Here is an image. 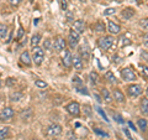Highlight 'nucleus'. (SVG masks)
<instances>
[{
  "label": "nucleus",
  "mask_w": 148,
  "mask_h": 140,
  "mask_svg": "<svg viewBox=\"0 0 148 140\" xmlns=\"http://www.w3.org/2000/svg\"><path fill=\"white\" fill-rule=\"evenodd\" d=\"M35 85H36V87L42 88V89H45V88L47 87V83H46L45 81H41V79H37V81L35 82Z\"/></svg>",
  "instance_id": "obj_29"
},
{
  "label": "nucleus",
  "mask_w": 148,
  "mask_h": 140,
  "mask_svg": "<svg viewBox=\"0 0 148 140\" xmlns=\"http://www.w3.org/2000/svg\"><path fill=\"white\" fill-rule=\"evenodd\" d=\"M90 81H91L92 85L98 83V81H99V74L96 73V72H91L90 73Z\"/></svg>",
  "instance_id": "obj_27"
},
{
  "label": "nucleus",
  "mask_w": 148,
  "mask_h": 140,
  "mask_svg": "<svg viewBox=\"0 0 148 140\" xmlns=\"http://www.w3.org/2000/svg\"><path fill=\"white\" fill-rule=\"evenodd\" d=\"M105 79H108V82H110V83H116L117 82L116 77L114 76V73L111 72V71H108V72L105 73Z\"/></svg>",
  "instance_id": "obj_22"
},
{
  "label": "nucleus",
  "mask_w": 148,
  "mask_h": 140,
  "mask_svg": "<svg viewBox=\"0 0 148 140\" xmlns=\"http://www.w3.org/2000/svg\"><path fill=\"white\" fill-rule=\"evenodd\" d=\"M141 110L145 115H148V99L147 98H143L141 102Z\"/></svg>",
  "instance_id": "obj_20"
},
{
  "label": "nucleus",
  "mask_w": 148,
  "mask_h": 140,
  "mask_svg": "<svg viewBox=\"0 0 148 140\" xmlns=\"http://www.w3.org/2000/svg\"><path fill=\"white\" fill-rule=\"evenodd\" d=\"M74 82H75V83H79V85H80V83H82V79L79 78V77H73V83Z\"/></svg>",
  "instance_id": "obj_47"
},
{
  "label": "nucleus",
  "mask_w": 148,
  "mask_h": 140,
  "mask_svg": "<svg viewBox=\"0 0 148 140\" xmlns=\"http://www.w3.org/2000/svg\"><path fill=\"white\" fill-rule=\"evenodd\" d=\"M30 1H31V3H34V1H35V0H30Z\"/></svg>",
  "instance_id": "obj_54"
},
{
  "label": "nucleus",
  "mask_w": 148,
  "mask_h": 140,
  "mask_svg": "<svg viewBox=\"0 0 148 140\" xmlns=\"http://www.w3.org/2000/svg\"><path fill=\"white\" fill-rule=\"evenodd\" d=\"M69 138H71L69 140H75V135H74V137H73V135H72V133H69Z\"/></svg>",
  "instance_id": "obj_51"
},
{
  "label": "nucleus",
  "mask_w": 148,
  "mask_h": 140,
  "mask_svg": "<svg viewBox=\"0 0 148 140\" xmlns=\"http://www.w3.org/2000/svg\"><path fill=\"white\" fill-rule=\"evenodd\" d=\"M14 116V109L10 108V107H6L4 108L1 112H0V120H10Z\"/></svg>",
  "instance_id": "obj_6"
},
{
  "label": "nucleus",
  "mask_w": 148,
  "mask_h": 140,
  "mask_svg": "<svg viewBox=\"0 0 148 140\" xmlns=\"http://www.w3.org/2000/svg\"><path fill=\"white\" fill-rule=\"evenodd\" d=\"M43 47H45V49H49V47H51V40H49V39H47V40H45Z\"/></svg>",
  "instance_id": "obj_41"
},
{
  "label": "nucleus",
  "mask_w": 148,
  "mask_h": 140,
  "mask_svg": "<svg viewBox=\"0 0 148 140\" xmlns=\"http://www.w3.org/2000/svg\"><path fill=\"white\" fill-rule=\"evenodd\" d=\"M108 30L110 31V34H112V35H117L119 32H120V30H121V27H120V25L115 24V22H112V21H109Z\"/></svg>",
  "instance_id": "obj_13"
},
{
  "label": "nucleus",
  "mask_w": 148,
  "mask_h": 140,
  "mask_svg": "<svg viewBox=\"0 0 148 140\" xmlns=\"http://www.w3.org/2000/svg\"><path fill=\"white\" fill-rule=\"evenodd\" d=\"M94 132L96 134H99V135H103V137H108V134H106L105 132H101V130H99V129H94Z\"/></svg>",
  "instance_id": "obj_45"
},
{
  "label": "nucleus",
  "mask_w": 148,
  "mask_h": 140,
  "mask_svg": "<svg viewBox=\"0 0 148 140\" xmlns=\"http://www.w3.org/2000/svg\"><path fill=\"white\" fill-rule=\"evenodd\" d=\"M20 61L26 64V66H31V57H30V53L25 51V52H22L21 56H20Z\"/></svg>",
  "instance_id": "obj_16"
},
{
  "label": "nucleus",
  "mask_w": 148,
  "mask_h": 140,
  "mask_svg": "<svg viewBox=\"0 0 148 140\" xmlns=\"http://www.w3.org/2000/svg\"><path fill=\"white\" fill-rule=\"evenodd\" d=\"M128 125H130V127H131V129H132V130H136L135 125H133V123H132V122H128Z\"/></svg>",
  "instance_id": "obj_49"
},
{
  "label": "nucleus",
  "mask_w": 148,
  "mask_h": 140,
  "mask_svg": "<svg viewBox=\"0 0 148 140\" xmlns=\"http://www.w3.org/2000/svg\"><path fill=\"white\" fill-rule=\"evenodd\" d=\"M73 30H75L78 34H82V32H84V30H85L84 21H83V20H77L73 24Z\"/></svg>",
  "instance_id": "obj_12"
},
{
  "label": "nucleus",
  "mask_w": 148,
  "mask_h": 140,
  "mask_svg": "<svg viewBox=\"0 0 148 140\" xmlns=\"http://www.w3.org/2000/svg\"><path fill=\"white\" fill-rule=\"evenodd\" d=\"M92 1H96V0H92Z\"/></svg>",
  "instance_id": "obj_58"
},
{
  "label": "nucleus",
  "mask_w": 148,
  "mask_h": 140,
  "mask_svg": "<svg viewBox=\"0 0 148 140\" xmlns=\"http://www.w3.org/2000/svg\"><path fill=\"white\" fill-rule=\"evenodd\" d=\"M63 132L62 127L59 124H51L49 127L47 128V135H49V137H58V135H61Z\"/></svg>",
  "instance_id": "obj_4"
},
{
  "label": "nucleus",
  "mask_w": 148,
  "mask_h": 140,
  "mask_svg": "<svg viewBox=\"0 0 148 140\" xmlns=\"http://www.w3.org/2000/svg\"><path fill=\"white\" fill-rule=\"evenodd\" d=\"M115 118H116V122H119V123H123V120L121 119V116H120V115H115Z\"/></svg>",
  "instance_id": "obj_48"
},
{
  "label": "nucleus",
  "mask_w": 148,
  "mask_h": 140,
  "mask_svg": "<svg viewBox=\"0 0 148 140\" xmlns=\"http://www.w3.org/2000/svg\"><path fill=\"white\" fill-rule=\"evenodd\" d=\"M101 94H103V98L105 99L106 103H110L111 100H112V98H111V94H110V92L106 89V88H103L101 89Z\"/></svg>",
  "instance_id": "obj_21"
},
{
  "label": "nucleus",
  "mask_w": 148,
  "mask_h": 140,
  "mask_svg": "<svg viewBox=\"0 0 148 140\" xmlns=\"http://www.w3.org/2000/svg\"><path fill=\"white\" fill-rule=\"evenodd\" d=\"M66 41H64V39H62V37H57L54 41V50L58 51V52H61V51L66 50Z\"/></svg>",
  "instance_id": "obj_11"
},
{
  "label": "nucleus",
  "mask_w": 148,
  "mask_h": 140,
  "mask_svg": "<svg viewBox=\"0 0 148 140\" xmlns=\"http://www.w3.org/2000/svg\"><path fill=\"white\" fill-rule=\"evenodd\" d=\"M43 58H45L43 50L38 47V46H34V50H32V60H34L35 64L40 66V64L43 62Z\"/></svg>",
  "instance_id": "obj_1"
},
{
  "label": "nucleus",
  "mask_w": 148,
  "mask_h": 140,
  "mask_svg": "<svg viewBox=\"0 0 148 140\" xmlns=\"http://www.w3.org/2000/svg\"><path fill=\"white\" fill-rule=\"evenodd\" d=\"M61 6H62V10L63 11L67 10V1H66V0H61Z\"/></svg>",
  "instance_id": "obj_40"
},
{
  "label": "nucleus",
  "mask_w": 148,
  "mask_h": 140,
  "mask_svg": "<svg viewBox=\"0 0 148 140\" xmlns=\"http://www.w3.org/2000/svg\"><path fill=\"white\" fill-rule=\"evenodd\" d=\"M127 91L131 97H138V96H141V93H142V87L140 85H132L128 87Z\"/></svg>",
  "instance_id": "obj_8"
},
{
  "label": "nucleus",
  "mask_w": 148,
  "mask_h": 140,
  "mask_svg": "<svg viewBox=\"0 0 148 140\" xmlns=\"http://www.w3.org/2000/svg\"><path fill=\"white\" fill-rule=\"evenodd\" d=\"M22 36H24V30H22V27H20L18 29V34H17V40H20Z\"/></svg>",
  "instance_id": "obj_43"
},
{
  "label": "nucleus",
  "mask_w": 148,
  "mask_h": 140,
  "mask_svg": "<svg viewBox=\"0 0 148 140\" xmlns=\"http://www.w3.org/2000/svg\"><path fill=\"white\" fill-rule=\"evenodd\" d=\"M142 74L145 76L146 78H148V67L147 66H143L142 67Z\"/></svg>",
  "instance_id": "obj_37"
},
{
  "label": "nucleus",
  "mask_w": 148,
  "mask_h": 140,
  "mask_svg": "<svg viewBox=\"0 0 148 140\" xmlns=\"http://www.w3.org/2000/svg\"><path fill=\"white\" fill-rule=\"evenodd\" d=\"M67 112L73 116H78L80 114V105L77 102H72L67 105Z\"/></svg>",
  "instance_id": "obj_5"
},
{
  "label": "nucleus",
  "mask_w": 148,
  "mask_h": 140,
  "mask_svg": "<svg viewBox=\"0 0 148 140\" xmlns=\"http://www.w3.org/2000/svg\"><path fill=\"white\" fill-rule=\"evenodd\" d=\"M130 44H131V40H130L128 37H126V36L121 37V45L122 46H126V45H130Z\"/></svg>",
  "instance_id": "obj_32"
},
{
  "label": "nucleus",
  "mask_w": 148,
  "mask_h": 140,
  "mask_svg": "<svg viewBox=\"0 0 148 140\" xmlns=\"http://www.w3.org/2000/svg\"><path fill=\"white\" fill-rule=\"evenodd\" d=\"M84 112L88 116H91V109H90L89 105H84Z\"/></svg>",
  "instance_id": "obj_35"
},
{
  "label": "nucleus",
  "mask_w": 148,
  "mask_h": 140,
  "mask_svg": "<svg viewBox=\"0 0 148 140\" xmlns=\"http://www.w3.org/2000/svg\"><path fill=\"white\" fill-rule=\"evenodd\" d=\"M125 134H126L127 137H128V139H131V135H130V133H128V130H127V129H125Z\"/></svg>",
  "instance_id": "obj_50"
},
{
  "label": "nucleus",
  "mask_w": 148,
  "mask_h": 140,
  "mask_svg": "<svg viewBox=\"0 0 148 140\" xmlns=\"http://www.w3.org/2000/svg\"><path fill=\"white\" fill-rule=\"evenodd\" d=\"M141 58L143 60V61L148 62V52H146V51H142V52H141Z\"/></svg>",
  "instance_id": "obj_34"
},
{
  "label": "nucleus",
  "mask_w": 148,
  "mask_h": 140,
  "mask_svg": "<svg viewBox=\"0 0 148 140\" xmlns=\"http://www.w3.org/2000/svg\"><path fill=\"white\" fill-rule=\"evenodd\" d=\"M121 77H122L123 81L131 82V81H135L136 79V73L133 72V69H131L130 67H126L121 71Z\"/></svg>",
  "instance_id": "obj_3"
},
{
  "label": "nucleus",
  "mask_w": 148,
  "mask_h": 140,
  "mask_svg": "<svg viewBox=\"0 0 148 140\" xmlns=\"http://www.w3.org/2000/svg\"><path fill=\"white\" fill-rule=\"evenodd\" d=\"M31 116H32V110L29 108V109H26V110H24V112H22V113H21V118L22 119H30L31 118Z\"/></svg>",
  "instance_id": "obj_24"
},
{
  "label": "nucleus",
  "mask_w": 148,
  "mask_h": 140,
  "mask_svg": "<svg viewBox=\"0 0 148 140\" xmlns=\"http://www.w3.org/2000/svg\"><path fill=\"white\" fill-rule=\"evenodd\" d=\"M24 98V94H22L21 92H12L10 93V100L11 102H18L20 99Z\"/></svg>",
  "instance_id": "obj_19"
},
{
  "label": "nucleus",
  "mask_w": 148,
  "mask_h": 140,
  "mask_svg": "<svg viewBox=\"0 0 148 140\" xmlns=\"http://www.w3.org/2000/svg\"><path fill=\"white\" fill-rule=\"evenodd\" d=\"M135 1H137V3H141V0H135Z\"/></svg>",
  "instance_id": "obj_53"
},
{
  "label": "nucleus",
  "mask_w": 148,
  "mask_h": 140,
  "mask_svg": "<svg viewBox=\"0 0 148 140\" xmlns=\"http://www.w3.org/2000/svg\"><path fill=\"white\" fill-rule=\"evenodd\" d=\"M96 110H98V112H99V113H100L101 115H103V116H104V119L106 120V122H109V119H108V116H106V114L104 113V112H103V110H101L100 108H96Z\"/></svg>",
  "instance_id": "obj_44"
},
{
  "label": "nucleus",
  "mask_w": 148,
  "mask_h": 140,
  "mask_svg": "<svg viewBox=\"0 0 148 140\" xmlns=\"http://www.w3.org/2000/svg\"><path fill=\"white\" fill-rule=\"evenodd\" d=\"M8 26L5 24H0V40L5 41L8 37Z\"/></svg>",
  "instance_id": "obj_17"
},
{
  "label": "nucleus",
  "mask_w": 148,
  "mask_h": 140,
  "mask_svg": "<svg viewBox=\"0 0 148 140\" xmlns=\"http://www.w3.org/2000/svg\"><path fill=\"white\" fill-rule=\"evenodd\" d=\"M112 60L115 61V63H120V62H121V57H120V56H117V55H115L114 57H112Z\"/></svg>",
  "instance_id": "obj_46"
},
{
  "label": "nucleus",
  "mask_w": 148,
  "mask_h": 140,
  "mask_svg": "<svg viewBox=\"0 0 148 140\" xmlns=\"http://www.w3.org/2000/svg\"><path fill=\"white\" fill-rule=\"evenodd\" d=\"M40 40H41V36L38 34L34 35V36H32V39H31V45L32 46H37L40 44Z\"/></svg>",
  "instance_id": "obj_25"
},
{
  "label": "nucleus",
  "mask_w": 148,
  "mask_h": 140,
  "mask_svg": "<svg viewBox=\"0 0 148 140\" xmlns=\"http://www.w3.org/2000/svg\"><path fill=\"white\" fill-rule=\"evenodd\" d=\"M72 64L74 66V69H77V71H82L83 69V60H82V57H79V56H74Z\"/></svg>",
  "instance_id": "obj_14"
},
{
  "label": "nucleus",
  "mask_w": 148,
  "mask_h": 140,
  "mask_svg": "<svg viewBox=\"0 0 148 140\" xmlns=\"http://www.w3.org/2000/svg\"><path fill=\"white\" fill-rule=\"evenodd\" d=\"M62 62L63 64L66 67H72V63H73V56L71 53V51H64V56H63V58H62Z\"/></svg>",
  "instance_id": "obj_9"
},
{
  "label": "nucleus",
  "mask_w": 148,
  "mask_h": 140,
  "mask_svg": "<svg viewBox=\"0 0 148 140\" xmlns=\"http://www.w3.org/2000/svg\"><path fill=\"white\" fill-rule=\"evenodd\" d=\"M133 15H135V10L131 8H127V9H125V10L121 11V17L123 20H130Z\"/></svg>",
  "instance_id": "obj_15"
},
{
  "label": "nucleus",
  "mask_w": 148,
  "mask_h": 140,
  "mask_svg": "<svg viewBox=\"0 0 148 140\" xmlns=\"http://www.w3.org/2000/svg\"><path fill=\"white\" fill-rule=\"evenodd\" d=\"M147 96H148V88H147Z\"/></svg>",
  "instance_id": "obj_55"
},
{
  "label": "nucleus",
  "mask_w": 148,
  "mask_h": 140,
  "mask_svg": "<svg viewBox=\"0 0 148 140\" xmlns=\"http://www.w3.org/2000/svg\"><path fill=\"white\" fill-rule=\"evenodd\" d=\"M34 140H38V139H34Z\"/></svg>",
  "instance_id": "obj_56"
},
{
  "label": "nucleus",
  "mask_w": 148,
  "mask_h": 140,
  "mask_svg": "<svg viewBox=\"0 0 148 140\" xmlns=\"http://www.w3.org/2000/svg\"><path fill=\"white\" fill-rule=\"evenodd\" d=\"M94 30H96L98 32H103V31H105V25L103 22H96L94 25Z\"/></svg>",
  "instance_id": "obj_26"
},
{
  "label": "nucleus",
  "mask_w": 148,
  "mask_h": 140,
  "mask_svg": "<svg viewBox=\"0 0 148 140\" xmlns=\"http://www.w3.org/2000/svg\"><path fill=\"white\" fill-rule=\"evenodd\" d=\"M77 91H78V92H79V93H82V94L89 96V92H88V89H86V87H78V88H77Z\"/></svg>",
  "instance_id": "obj_33"
},
{
  "label": "nucleus",
  "mask_w": 148,
  "mask_h": 140,
  "mask_svg": "<svg viewBox=\"0 0 148 140\" xmlns=\"http://www.w3.org/2000/svg\"><path fill=\"white\" fill-rule=\"evenodd\" d=\"M66 15H67V20H68V21H73V20H74V19H73V14H72L71 11H67Z\"/></svg>",
  "instance_id": "obj_38"
},
{
  "label": "nucleus",
  "mask_w": 148,
  "mask_h": 140,
  "mask_svg": "<svg viewBox=\"0 0 148 140\" xmlns=\"http://www.w3.org/2000/svg\"><path fill=\"white\" fill-rule=\"evenodd\" d=\"M16 83V79L15 78H8V81H6V85L8 86H12V85H15Z\"/></svg>",
  "instance_id": "obj_36"
},
{
  "label": "nucleus",
  "mask_w": 148,
  "mask_h": 140,
  "mask_svg": "<svg viewBox=\"0 0 148 140\" xmlns=\"http://www.w3.org/2000/svg\"><path fill=\"white\" fill-rule=\"evenodd\" d=\"M138 127L142 130H146L147 129V120L146 119H138Z\"/></svg>",
  "instance_id": "obj_28"
},
{
  "label": "nucleus",
  "mask_w": 148,
  "mask_h": 140,
  "mask_svg": "<svg viewBox=\"0 0 148 140\" xmlns=\"http://www.w3.org/2000/svg\"><path fill=\"white\" fill-rule=\"evenodd\" d=\"M143 45H145L146 46V47L148 49V35H145V36H143Z\"/></svg>",
  "instance_id": "obj_42"
},
{
  "label": "nucleus",
  "mask_w": 148,
  "mask_h": 140,
  "mask_svg": "<svg viewBox=\"0 0 148 140\" xmlns=\"http://www.w3.org/2000/svg\"><path fill=\"white\" fill-rule=\"evenodd\" d=\"M114 14H116V9L115 8H109V9H106V10L104 11V15H106V16L114 15Z\"/></svg>",
  "instance_id": "obj_30"
},
{
  "label": "nucleus",
  "mask_w": 148,
  "mask_h": 140,
  "mask_svg": "<svg viewBox=\"0 0 148 140\" xmlns=\"http://www.w3.org/2000/svg\"><path fill=\"white\" fill-rule=\"evenodd\" d=\"M9 135V128H0V140H4Z\"/></svg>",
  "instance_id": "obj_23"
},
{
  "label": "nucleus",
  "mask_w": 148,
  "mask_h": 140,
  "mask_svg": "<svg viewBox=\"0 0 148 140\" xmlns=\"http://www.w3.org/2000/svg\"><path fill=\"white\" fill-rule=\"evenodd\" d=\"M98 45L101 50H105V51L109 50L111 46L114 45V37H111V36L101 37V39H99V41H98Z\"/></svg>",
  "instance_id": "obj_2"
},
{
  "label": "nucleus",
  "mask_w": 148,
  "mask_h": 140,
  "mask_svg": "<svg viewBox=\"0 0 148 140\" xmlns=\"http://www.w3.org/2000/svg\"><path fill=\"white\" fill-rule=\"evenodd\" d=\"M116 1H117V3H121V1H122V0H116Z\"/></svg>",
  "instance_id": "obj_52"
},
{
  "label": "nucleus",
  "mask_w": 148,
  "mask_h": 140,
  "mask_svg": "<svg viewBox=\"0 0 148 140\" xmlns=\"http://www.w3.org/2000/svg\"><path fill=\"white\" fill-rule=\"evenodd\" d=\"M114 99L116 102H123L125 100V97H123V93L120 91V89H114Z\"/></svg>",
  "instance_id": "obj_18"
},
{
  "label": "nucleus",
  "mask_w": 148,
  "mask_h": 140,
  "mask_svg": "<svg viewBox=\"0 0 148 140\" xmlns=\"http://www.w3.org/2000/svg\"><path fill=\"white\" fill-rule=\"evenodd\" d=\"M68 40H69V45H71V47L74 49L78 45V42H79V34H78L75 30H71Z\"/></svg>",
  "instance_id": "obj_7"
},
{
  "label": "nucleus",
  "mask_w": 148,
  "mask_h": 140,
  "mask_svg": "<svg viewBox=\"0 0 148 140\" xmlns=\"http://www.w3.org/2000/svg\"><path fill=\"white\" fill-rule=\"evenodd\" d=\"M140 25L143 27V29L148 30V17H146V19H142V20L140 21Z\"/></svg>",
  "instance_id": "obj_31"
},
{
  "label": "nucleus",
  "mask_w": 148,
  "mask_h": 140,
  "mask_svg": "<svg viewBox=\"0 0 148 140\" xmlns=\"http://www.w3.org/2000/svg\"><path fill=\"white\" fill-rule=\"evenodd\" d=\"M0 86H1V82H0Z\"/></svg>",
  "instance_id": "obj_57"
},
{
  "label": "nucleus",
  "mask_w": 148,
  "mask_h": 140,
  "mask_svg": "<svg viewBox=\"0 0 148 140\" xmlns=\"http://www.w3.org/2000/svg\"><path fill=\"white\" fill-rule=\"evenodd\" d=\"M79 52H80V56H82L83 60H89V57H90V49H89L88 42H85L83 46H80Z\"/></svg>",
  "instance_id": "obj_10"
},
{
  "label": "nucleus",
  "mask_w": 148,
  "mask_h": 140,
  "mask_svg": "<svg viewBox=\"0 0 148 140\" xmlns=\"http://www.w3.org/2000/svg\"><path fill=\"white\" fill-rule=\"evenodd\" d=\"M9 3H10L11 5H14V6H17L18 4L21 3V0H9Z\"/></svg>",
  "instance_id": "obj_39"
}]
</instances>
